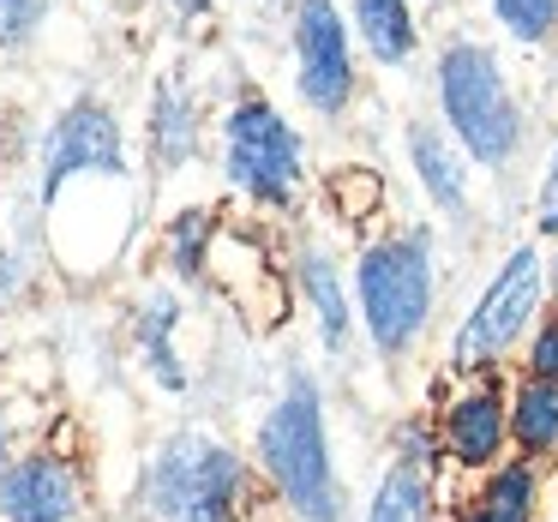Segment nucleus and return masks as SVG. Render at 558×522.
<instances>
[{"instance_id":"6","label":"nucleus","mask_w":558,"mask_h":522,"mask_svg":"<svg viewBox=\"0 0 558 522\" xmlns=\"http://www.w3.org/2000/svg\"><path fill=\"white\" fill-rule=\"evenodd\" d=\"M541 301H546V258H541V246H517V253L498 265V277L481 289L474 313L462 318L457 342H450V366H457V373H486V366L529 330V318L541 313Z\"/></svg>"},{"instance_id":"29","label":"nucleus","mask_w":558,"mask_h":522,"mask_svg":"<svg viewBox=\"0 0 558 522\" xmlns=\"http://www.w3.org/2000/svg\"><path fill=\"white\" fill-rule=\"evenodd\" d=\"M546 186L558 193V150H553V169H546Z\"/></svg>"},{"instance_id":"20","label":"nucleus","mask_w":558,"mask_h":522,"mask_svg":"<svg viewBox=\"0 0 558 522\" xmlns=\"http://www.w3.org/2000/svg\"><path fill=\"white\" fill-rule=\"evenodd\" d=\"M486 7L517 43H546L558 31V0H486Z\"/></svg>"},{"instance_id":"16","label":"nucleus","mask_w":558,"mask_h":522,"mask_svg":"<svg viewBox=\"0 0 558 522\" xmlns=\"http://www.w3.org/2000/svg\"><path fill=\"white\" fill-rule=\"evenodd\" d=\"M510 438L522 445V457H546L558 450V378H522L510 397Z\"/></svg>"},{"instance_id":"7","label":"nucleus","mask_w":558,"mask_h":522,"mask_svg":"<svg viewBox=\"0 0 558 522\" xmlns=\"http://www.w3.org/2000/svg\"><path fill=\"white\" fill-rule=\"evenodd\" d=\"M90 174H102V181H126V174H133V169H126L121 121H114V109H109V102H97V97L73 102V109L49 126V138H43L37 205L54 210L66 198V186L90 181Z\"/></svg>"},{"instance_id":"12","label":"nucleus","mask_w":558,"mask_h":522,"mask_svg":"<svg viewBox=\"0 0 558 522\" xmlns=\"http://www.w3.org/2000/svg\"><path fill=\"white\" fill-rule=\"evenodd\" d=\"M145 138H150V157H157L162 174L186 169V162L198 157V97H193V90H186L174 73H162L157 90H150Z\"/></svg>"},{"instance_id":"28","label":"nucleus","mask_w":558,"mask_h":522,"mask_svg":"<svg viewBox=\"0 0 558 522\" xmlns=\"http://www.w3.org/2000/svg\"><path fill=\"white\" fill-rule=\"evenodd\" d=\"M546 294H553V301H558V253L546 258Z\"/></svg>"},{"instance_id":"18","label":"nucleus","mask_w":558,"mask_h":522,"mask_svg":"<svg viewBox=\"0 0 558 522\" xmlns=\"http://www.w3.org/2000/svg\"><path fill=\"white\" fill-rule=\"evenodd\" d=\"M210 234H217V210H181V217L169 222V270L181 282H198L210 265Z\"/></svg>"},{"instance_id":"22","label":"nucleus","mask_w":558,"mask_h":522,"mask_svg":"<svg viewBox=\"0 0 558 522\" xmlns=\"http://www.w3.org/2000/svg\"><path fill=\"white\" fill-rule=\"evenodd\" d=\"M49 19V0H0V49H25Z\"/></svg>"},{"instance_id":"11","label":"nucleus","mask_w":558,"mask_h":522,"mask_svg":"<svg viewBox=\"0 0 558 522\" xmlns=\"http://www.w3.org/2000/svg\"><path fill=\"white\" fill-rule=\"evenodd\" d=\"M181 294L174 289H145L133 306V337H138V354H145V373L157 378L162 390L181 397L193 385V373L181 366V349H174V330H181Z\"/></svg>"},{"instance_id":"27","label":"nucleus","mask_w":558,"mask_h":522,"mask_svg":"<svg viewBox=\"0 0 558 522\" xmlns=\"http://www.w3.org/2000/svg\"><path fill=\"white\" fill-rule=\"evenodd\" d=\"M469 522H522V517H510V510H493V505H474Z\"/></svg>"},{"instance_id":"8","label":"nucleus","mask_w":558,"mask_h":522,"mask_svg":"<svg viewBox=\"0 0 558 522\" xmlns=\"http://www.w3.org/2000/svg\"><path fill=\"white\" fill-rule=\"evenodd\" d=\"M294 37V85L313 114H342L354 102V49H349V19L337 0H294L289 13Z\"/></svg>"},{"instance_id":"21","label":"nucleus","mask_w":558,"mask_h":522,"mask_svg":"<svg viewBox=\"0 0 558 522\" xmlns=\"http://www.w3.org/2000/svg\"><path fill=\"white\" fill-rule=\"evenodd\" d=\"M330 198L342 205L349 222H361V217H373V205L385 198V181H378L373 169H342L337 181H330Z\"/></svg>"},{"instance_id":"4","label":"nucleus","mask_w":558,"mask_h":522,"mask_svg":"<svg viewBox=\"0 0 558 522\" xmlns=\"http://www.w3.org/2000/svg\"><path fill=\"white\" fill-rule=\"evenodd\" d=\"M354 294H361V318L373 330L378 354H402L433 318V241L426 229L373 241L354 265Z\"/></svg>"},{"instance_id":"19","label":"nucleus","mask_w":558,"mask_h":522,"mask_svg":"<svg viewBox=\"0 0 558 522\" xmlns=\"http://www.w3.org/2000/svg\"><path fill=\"white\" fill-rule=\"evenodd\" d=\"M534 457H522V462H498L493 474H486V493H481V505H493V510H510V517H522V522H534Z\"/></svg>"},{"instance_id":"3","label":"nucleus","mask_w":558,"mask_h":522,"mask_svg":"<svg viewBox=\"0 0 558 522\" xmlns=\"http://www.w3.org/2000/svg\"><path fill=\"white\" fill-rule=\"evenodd\" d=\"M438 109H445V126L469 162L481 169H505L522 145V114L517 97L505 85V66L486 43H450L438 54Z\"/></svg>"},{"instance_id":"10","label":"nucleus","mask_w":558,"mask_h":522,"mask_svg":"<svg viewBox=\"0 0 558 522\" xmlns=\"http://www.w3.org/2000/svg\"><path fill=\"white\" fill-rule=\"evenodd\" d=\"M510 438V402L493 385L469 390L445 409V450L462 469H498V450Z\"/></svg>"},{"instance_id":"13","label":"nucleus","mask_w":558,"mask_h":522,"mask_svg":"<svg viewBox=\"0 0 558 522\" xmlns=\"http://www.w3.org/2000/svg\"><path fill=\"white\" fill-rule=\"evenodd\" d=\"M409 162L421 174L426 198H433L445 217H462L469 210V150L457 138H445L438 126H409Z\"/></svg>"},{"instance_id":"25","label":"nucleus","mask_w":558,"mask_h":522,"mask_svg":"<svg viewBox=\"0 0 558 522\" xmlns=\"http://www.w3.org/2000/svg\"><path fill=\"white\" fill-rule=\"evenodd\" d=\"M19 277H25V270H19V258L0 253V301H13V294H19Z\"/></svg>"},{"instance_id":"17","label":"nucleus","mask_w":558,"mask_h":522,"mask_svg":"<svg viewBox=\"0 0 558 522\" xmlns=\"http://www.w3.org/2000/svg\"><path fill=\"white\" fill-rule=\"evenodd\" d=\"M433 517V481H426L421 462H390L385 481H378L373 493V510H366V522H426Z\"/></svg>"},{"instance_id":"1","label":"nucleus","mask_w":558,"mask_h":522,"mask_svg":"<svg viewBox=\"0 0 558 522\" xmlns=\"http://www.w3.org/2000/svg\"><path fill=\"white\" fill-rule=\"evenodd\" d=\"M253 457L265 469V481L277 486V498L289 505V517L301 522H342V486L330 469V438H325V402L306 373H289L277 409L258 421Z\"/></svg>"},{"instance_id":"9","label":"nucleus","mask_w":558,"mask_h":522,"mask_svg":"<svg viewBox=\"0 0 558 522\" xmlns=\"http://www.w3.org/2000/svg\"><path fill=\"white\" fill-rule=\"evenodd\" d=\"M78 517V481L73 462L54 450H31L13 462L0 486V522H73Z\"/></svg>"},{"instance_id":"15","label":"nucleus","mask_w":558,"mask_h":522,"mask_svg":"<svg viewBox=\"0 0 558 522\" xmlns=\"http://www.w3.org/2000/svg\"><path fill=\"white\" fill-rule=\"evenodd\" d=\"M354 31L378 66H402L414 54V13L409 0H354Z\"/></svg>"},{"instance_id":"26","label":"nucleus","mask_w":558,"mask_h":522,"mask_svg":"<svg viewBox=\"0 0 558 522\" xmlns=\"http://www.w3.org/2000/svg\"><path fill=\"white\" fill-rule=\"evenodd\" d=\"M169 7H174V13H181V19H205L210 7H217V0H169Z\"/></svg>"},{"instance_id":"14","label":"nucleus","mask_w":558,"mask_h":522,"mask_svg":"<svg viewBox=\"0 0 558 522\" xmlns=\"http://www.w3.org/2000/svg\"><path fill=\"white\" fill-rule=\"evenodd\" d=\"M301 289H306V301H313V313H318V337H325V349L330 354H342L349 349V294H342V277H337V258L330 253H318V246H306L301 253Z\"/></svg>"},{"instance_id":"2","label":"nucleus","mask_w":558,"mask_h":522,"mask_svg":"<svg viewBox=\"0 0 558 522\" xmlns=\"http://www.w3.org/2000/svg\"><path fill=\"white\" fill-rule=\"evenodd\" d=\"M246 498H253L246 457L198 426L162 438L138 481V505L150 522H241Z\"/></svg>"},{"instance_id":"23","label":"nucleus","mask_w":558,"mask_h":522,"mask_svg":"<svg viewBox=\"0 0 558 522\" xmlns=\"http://www.w3.org/2000/svg\"><path fill=\"white\" fill-rule=\"evenodd\" d=\"M529 373H534V378H558V313L546 318L541 330H534V342H529Z\"/></svg>"},{"instance_id":"24","label":"nucleus","mask_w":558,"mask_h":522,"mask_svg":"<svg viewBox=\"0 0 558 522\" xmlns=\"http://www.w3.org/2000/svg\"><path fill=\"white\" fill-rule=\"evenodd\" d=\"M13 421H7V409H0V486H7V474H13Z\"/></svg>"},{"instance_id":"5","label":"nucleus","mask_w":558,"mask_h":522,"mask_svg":"<svg viewBox=\"0 0 558 522\" xmlns=\"http://www.w3.org/2000/svg\"><path fill=\"white\" fill-rule=\"evenodd\" d=\"M222 169L229 186L246 193L265 210H294L306 186V145L289 121H282L277 102L265 97H241L222 121Z\"/></svg>"}]
</instances>
